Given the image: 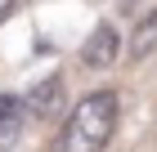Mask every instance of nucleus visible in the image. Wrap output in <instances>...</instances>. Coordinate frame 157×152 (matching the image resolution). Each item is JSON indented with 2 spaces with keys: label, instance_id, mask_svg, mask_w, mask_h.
<instances>
[{
  "label": "nucleus",
  "instance_id": "nucleus-1",
  "mask_svg": "<svg viewBox=\"0 0 157 152\" xmlns=\"http://www.w3.org/2000/svg\"><path fill=\"white\" fill-rule=\"evenodd\" d=\"M112 130H117V94L94 90V94H85L76 103V112L67 117V130L54 143V152H103Z\"/></svg>",
  "mask_w": 157,
  "mask_h": 152
},
{
  "label": "nucleus",
  "instance_id": "nucleus-2",
  "mask_svg": "<svg viewBox=\"0 0 157 152\" xmlns=\"http://www.w3.org/2000/svg\"><path fill=\"white\" fill-rule=\"evenodd\" d=\"M117 49H121L117 27H112V23H99L94 32L85 36V45H81V63L103 72V67H112V63H117Z\"/></svg>",
  "mask_w": 157,
  "mask_h": 152
},
{
  "label": "nucleus",
  "instance_id": "nucleus-3",
  "mask_svg": "<svg viewBox=\"0 0 157 152\" xmlns=\"http://www.w3.org/2000/svg\"><path fill=\"white\" fill-rule=\"evenodd\" d=\"M63 103V76L54 72V76H45V81L36 85V90H27V117H54Z\"/></svg>",
  "mask_w": 157,
  "mask_h": 152
},
{
  "label": "nucleus",
  "instance_id": "nucleus-4",
  "mask_svg": "<svg viewBox=\"0 0 157 152\" xmlns=\"http://www.w3.org/2000/svg\"><path fill=\"white\" fill-rule=\"evenodd\" d=\"M157 49V5L144 13V18H135V32H130V58H148Z\"/></svg>",
  "mask_w": 157,
  "mask_h": 152
},
{
  "label": "nucleus",
  "instance_id": "nucleus-5",
  "mask_svg": "<svg viewBox=\"0 0 157 152\" xmlns=\"http://www.w3.org/2000/svg\"><path fill=\"white\" fill-rule=\"evenodd\" d=\"M23 117H27V103H23V98H13V94H0V143H9L13 134H18Z\"/></svg>",
  "mask_w": 157,
  "mask_h": 152
}]
</instances>
